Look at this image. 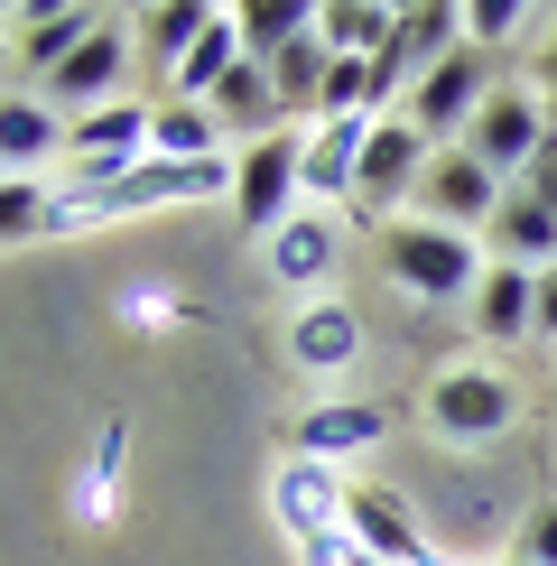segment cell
<instances>
[{"mask_svg": "<svg viewBox=\"0 0 557 566\" xmlns=\"http://www.w3.org/2000/svg\"><path fill=\"white\" fill-rule=\"evenodd\" d=\"M149 122L158 112H139V103H103V112H84V122H65L75 186H112L122 168H139V158H149Z\"/></svg>", "mask_w": 557, "mask_h": 566, "instance_id": "ba28073f", "label": "cell"}, {"mask_svg": "<svg viewBox=\"0 0 557 566\" xmlns=\"http://www.w3.org/2000/svg\"><path fill=\"white\" fill-rule=\"evenodd\" d=\"M10 29H19V75H38V84H56L65 65H75V46L103 29V10H65V0H19L10 10Z\"/></svg>", "mask_w": 557, "mask_h": 566, "instance_id": "30bf717a", "label": "cell"}, {"mask_svg": "<svg viewBox=\"0 0 557 566\" xmlns=\"http://www.w3.org/2000/svg\"><path fill=\"white\" fill-rule=\"evenodd\" d=\"M502 196L511 186L483 168L474 149H437L428 158V177H418V223H446V232H493V214H502Z\"/></svg>", "mask_w": 557, "mask_h": 566, "instance_id": "8992f818", "label": "cell"}, {"mask_svg": "<svg viewBox=\"0 0 557 566\" xmlns=\"http://www.w3.org/2000/svg\"><path fill=\"white\" fill-rule=\"evenodd\" d=\"M529 566H557V502H529L521 511V538H511Z\"/></svg>", "mask_w": 557, "mask_h": 566, "instance_id": "83f0119b", "label": "cell"}, {"mask_svg": "<svg viewBox=\"0 0 557 566\" xmlns=\"http://www.w3.org/2000/svg\"><path fill=\"white\" fill-rule=\"evenodd\" d=\"M548 139H557V122H548L539 84H493V93H483V112H474V130H464V149H474L502 186H521L529 158H539Z\"/></svg>", "mask_w": 557, "mask_h": 566, "instance_id": "5b68a950", "label": "cell"}, {"mask_svg": "<svg viewBox=\"0 0 557 566\" xmlns=\"http://www.w3.org/2000/svg\"><path fill=\"white\" fill-rule=\"evenodd\" d=\"M344 483L335 464H316V455H288L270 474V511H278V530L288 538H325V530H344Z\"/></svg>", "mask_w": 557, "mask_h": 566, "instance_id": "7c38bea8", "label": "cell"}, {"mask_svg": "<svg viewBox=\"0 0 557 566\" xmlns=\"http://www.w3.org/2000/svg\"><path fill=\"white\" fill-rule=\"evenodd\" d=\"M390 29H400L390 0H325V10H316V38L335 46V56H381Z\"/></svg>", "mask_w": 557, "mask_h": 566, "instance_id": "7402d4cb", "label": "cell"}, {"mask_svg": "<svg viewBox=\"0 0 557 566\" xmlns=\"http://www.w3.org/2000/svg\"><path fill=\"white\" fill-rule=\"evenodd\" d=\"M483 93H493V56H483V46H455V56H437L428 75L409 84V122L428 130V149H437L446 130H474Z\"/></svg>", "mask_w": 557, "mask_h": 566, "instance_id": "52a82bcc", "label": "cell"}, {"mask_svg": "<svg viewBox=\"0 0 557 566\" xmlns=\"http://www.w3.org/2000/svg\"><path fill=\"white\" fill-rule=\"evenodd\" d=\"M65 149V122L46 93H0V177H29L38 158Z\"/></svg>", "mask_w": 557, "mask_h": 566, "instance_id": "2e32d148", "label": "cell"}, {"mask_svg": "<svg viewBox=\"0 0 557 566\" xmlns=\"http://www.w3.org/2000/svg\"><path fill=\"white\" fill-rule=\"evenodd\" d=\"M371 242H381V270L428 306H474L483 270H493L474 251V232H446V223H381Z\"/></svg>", "mask_w": 557, "mask_h": 566, "instance_id": "6da1fadb", "label": "cell"}, {"mask_svg": "<svg viewBox=\"0 0 557 566\" xmlns=\"http://www.w3.org/2000/svg\"><path fill=\"white\" fill-rule=\"evenodd\" d=\"M464 316H474V335H483V344H521V335H539V270L493 261Z\"/></svg>", "mask_w": 557, "mask_h": 566, "instance_id": "9a60e30c", "label": "cell"}, {"mask_svg": "<svg viewBox=\"0 0 557 566\" xmlns=\"http://www.w3.org/2000/svg\"><path fill=\"white\" fill-rule=\"evenodd\" d=\"M362 139H371V122H316L307 130V196H344V205H354Z\"/></svg>", "mask_w": 557, "mask_h": 566, "instance_id": "ffe728a7", "label": "cell"}, {"mask_svg": "<svg viewBox=\"0 0 557 566\" xmlns=\"http://www.w3.org/2000/svg\"><path fill=\"white\" fill-rule=\"evenodd\" d=\"M529 344H557V270H539V335Z\"/></svg>", "mask_w": 557, "mask_h": 566, "instance_id": "4dcf8cb0", "label": "cell"}, {"mask_svg": "<svg viewBox=\"0 0 557 566\" xmlns=\"http://www.w3.org/2000/svg\"><path fill=\"white\" fill-rule=\"evenodd\" d=\"M521 186H529V196H539V205H548V214H557V139H548V149H539V158H529V177H521Z\"/></svg>", "mask_w": 557, "mask_h": 566, "instance_id": "f546056e", "label": "cell"}, {"mask_svg": "<svg viewBox=\"0 0 557 566\" xmlns=\"http://www.w3.org/2000/svg\"><path fill=\"white\" fill-rule=\"evenodd\" d=\"M297 196H307V130H270L251 149H232V223L242 232L270 242L297 214Z\"/></svg>", "mask_w": 557, "mask_h": 566, "instance_id": "7a4b0ae2", "label": "cell"}, {"mask_svg": "<svg viewBox=\"0 0 557 566\" xmlns=\"http://www.w3.org/2000/svg\"><path fill=\"white\" fill-rule=\"evenodd\" d=\"M261 251H270V270L288 279V289H307V279H325V270H335V214H316V205H297V214L278 223V232H270Z\"/></svg>", "mask_w": 557, "mask_h": 566, "instance_id": "e0dca14e", "label": "cell"}, {"mask_svg": "<svg viewBox=\"0 0 557 566\" xmlns=\"http://www.w3.org/2000/svg\"><path fill=\"white\" fill-rule=\"evenodd\" d=\"M529 75H539V103H548V122H557V10H548V46L529 56Z\"/></svg>", "mask_w": 557, "mask_h": 566, "instance_id": "f1b7e54d", "label": "cell"}, {"mask_svg": "<svg viewBox=\"0 0 557 566\" xmlns=\"http://www.w3.org/2000/svg\"><path fill=\"white\" fill-rule=\"evenodd\" d=\"M483 242H493L511 270H529V261L557 270V214L529 196V186H511V196H502V214H493V232H483Z\"/></svg>", "mask_w": 557, "mask_h": 566, "instance_id": "ac0fdd59", "label": "cell"}, {"mask_svg": "<svg viewBox=\"0 0 557 566\" xmlns=\"http://www.w3.org/2000/svg\"><path fill=\"white\" fill-rule=\"evenodd\" d=\"M502 566H529V557H521V548H511V557H502Z\"/></svg>", "mask_w": 557, "mask_h": 566, "instance_id": "1f68e13d", "label": "cell"}, {"mask_svg": "<svg viewBox=\"0 0 557 566\" xmlns=\"http://www.w3.org/2000/svg\"><path fill=\"white\" fill-rule=\"evenodd\" d=\"M130 56H139V38L122 29V19H103V29L75 46V65H65V75L46 84V103H56V112H75V122H84V112H103V103H122Z\"/></svg>", "mask_w": 557, "mask_h": 566, "instance_id": "9c48e42d", "label": "cell"}, {"mask_svg": "<svg viewBox=\"0 0 557 566\" xmlns=\"http://www.w3.org/2000/svg\"><path fill=\"white\" fill-rule=\"evenodd\" d=\"M297 566H381L354 530H325V538H297Z\"/></svg>", "mask_w": 557, "mask_h": 566, "instance_id": "4316f807", "label": "cell"}, {"mask_svg": "<svg viewBox=\"0 0 557 566\" xmlns=\"http://www.w3.org/2000/svg\"><path fill=\"white\" fill-rule=\"evenodd\" d=\"M428 130L409 122V112H381L371 122V139H362V168H354V214L381 232V223H400V205L418 196V177H428Z\"/></svg>", "mask_w": 557, "mask_h": 566, "instance_id": "277c9868", "label": "cell"}, {"mask_svg": "<svg viewBox=\"0 0 557 566\" xmlns=\"http://www.w3.org/2000/svg\"><path fill=\"white\" fill-rule=\"evenodd\" d=\"M511 29H529V10H511V0H474V10H464V46H483V56H493Z\"/></svg>", "mask_w": 557, "mask_h": 566, "instance_id": "484cf974", "label": "cell"}, {"mask_svg": "<svg viewBox=\"0 0 557 566\" xmlns=\"http://www.w3.org/2000/svg\"><path fill=\"white\" fill-rule=\"evenodd\" d=\"M381 437H390V409H381V399H325V409H297V418H288V455H316V464L371 455Z\"/></svg>", "mask_w": 557, "mask_h": 566, "instance_id": "8fae6325", "label": "cell"}, {"mask_svg": "<svg viewBox=\"0 0 557 566\" xmlns=\"http://www.w3.org/2000/svg\"><path fill=\"white\" fill-rule=\"evenodd\" d=\"M325 75H335V46H325L316 29L288 46V56H270V84H278V112L288 122H316V103H325Z\"/></svg>", "mask_w": 557, "mask_h": 566, "instance_id": "44dd1931", "label": "cell"}, {"mask_svg": "<svg viewBox=\"0 0 557 566\" xmlns=\"http://www.w3.org/2000/svg\"><path fill=\"white\" fill-rule=\"evenodd\" d=\"M232 65H242V29H232V10H223L214 29L196 38V56H186L177 75H168V103H214V84L232 75Z\"/></svg>", "mask_w": 557, "mask_h": 566, "instance_id": "603a6c76", "label": "cell"}, {"mask_svg": "<svg viewBox=\"0 0 557 566\" xmlns=\"http://www.w3.org/2000/svg\"><path fill=\"white\" fill-rule=\"evenodd\" d=\"M149 158H186V168H204V158H223V122H214L204 103H158Z\"/></svg>", "mask_w": 557, "mask_h": 566, "instance_id": "cb8c5ba5", "label": "cell"}, {"mask_svg": "<svg viewBox=\"0 0 557 566\" xmlns=\"http://www.w3.org/2000/svg\"><path fill=\"white\" fill-rule=\"evenodd\" d=\"M344 530H354L381 566H437L428 530H418V511L400 502V492H381V483H354V492H344Z\"/></svg>", "mask_w": 557, "mask_h": 566, "instance_id": "4fadbf2b", "label": "cell"}, {"mask_svg": "<svg viewBox=\"0 0 557 566\" xmlns=\"http://www.w3.org/2000/svg\"><path fill=\"white\" fill-rule=\"evenodd\" d=\"M511 418H521V381L502 363H446L428 381V428L446 446H493Z\"/></svg>", "mask_w": 557, "mask_h": 566, "instance_id": "3957f363", "label": "cell"}, {"mask_svg": "<svg viewBox=\"0 0 557 566\" xmlns=\"http://www.w3.org/2000/svg\"><path fill=\"white\" fill-rule=\"evenodd\" d=\"M46 223H56V186L0 177V242H46Z\"/></svg>", "mask_w": 557, "mask_h": 566, "instance_id": "d4e9b609", "label": "cell"}, {"mask_svg": "<svg viewBox=\"0 0 557 566\" xmlns=\"http://www.w3.org/2000/svg\"><path fill=\"white\" fill-rule=\"evenodd\" d=\"M354 353H362V316L344 297H316V306H297V316H288V363L297 371L335 381V371H354Z\"/></svg>", "mask_w": 557, "mask_h": 566, "instance_id": "5bb4252c", "label": "cell"}, {"mask_svg": "<svg viewBox=\"0 0 557 566\" xmlns=\"http://www.w3.org/2000/svg\"><path fill=\"white\" fill-rule=\"evenodd\" d=\"M0 56H10V46H0Z\"/></svg>", "mask_w": 557, "mask_h": 566, "instance_id": "d6a6232c", "label": "cell"}, {"mask_svg": "<svg viewBox=\"0 0 557 566\" xmlns=\"http://www.w3.org/2000/svg\"><path fill=\"white\" fill-rule=\"evenodd\" d=\"M214 19H223V10H204V0H158V10H139V19H130V38H139V56H149V65H168V75H177Z\"/></svg>", "mask_w": 557, "mask_h": 566, "instance_id": "d6986e66", "label": "cell"}]
</instances>
